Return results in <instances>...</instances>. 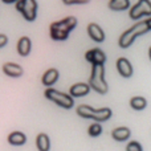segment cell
Returning a JSON list of instances; mask_svg holds the SVG:
<instances>
[{
  "mask_svg": "<svg viewBox=\"0 0 151 151\" xmlns=\"http://www.w3.org/2000/svg\"><path fill=\"white\" fill-rule=\"evenodd\" d=\"M76 25H77V19L74 16H68L60 21L52 23L49 28L50 39L55 41H64L68 39L69 33L76 28Z\"/></svg>",
  "mask_w": 151,
  "mask_h": 151,
  "instance_id": "1",
  "label": "cell"
},
{
  "mask_svg": "<svg viewBox=\"0 0 151 151\" xmlns=\"http://www.w3.org/2000/svg\"><path fill=\"white\" fill-rule=\"evenodd\" d=\"M77 114L86 119H93L96 122H105L110 119L113 115L110 107H102V109H94L89 105H80L77 107Z\"/></svg>",
  "mask_w": 151,
  "mask_h": 151,
  "instance_id": "2",
  "label": "cell"
},
{
  "mask_svg": "<svg viewBox=\"0 0 151 151\" xmlns=\"http://www.w3.org/2000/svg\"><path fill=\"white\" fill-rule=\"evenodd\" d=\"M149 27H147V23L146 21H141V23H137L135 25H133L130 29H127L126 32H123L122 36L119 37V41H118V44H119L121 48H123V49H126V48H129L131 44L134 42V40L137 39L138 36H142V35H145L146 32H149Z\"/></svg>",
  "mask_w": 151,
  "mask_h": 151,
  "instance_id": "3",
  "label": "cell"
},
{
  "mask_svg": "<svg viewBox=\"0 0 151 151\" xmlns=\"http://www.w3.org/2000/svg\"><path fill=\"white\" fill-rule=\"evenodd\" d=\"M89 85L94 91L99 94H106L109 90L106 81H105V68L104 65L93 66L91 68V74L89 78Z\"/></svg>",
  "mask_w": 151,
  "mask_h": 151,
  "instance_id": "4",
  "label": "cell"
},
{
  "mask_svg": "<svg viewBox=\"0 0 151 151\" xmlns=\"http://www.w3.org/2000/svg\"><path fill=\"white\" fill-rule=\"evenodd\" d=\"M44 96L47 99L55 102L57 106H61L63 109H72L74 106V99L73 97H70V94L61 93L53 88H48L44 91Z\"/></svg>",
  "mask_w": 151,
  "mask_h": 151,
  "instance_id": "5",
  "label": "cell"
},
{
  "mask_svg": "<svg viewBox=\"0 0 151 151\" xmlns=\"http://www.w3.org/2000/svg\"><path fill=\"white\" fill-rule=\"evenodd\" d=\"M37 1L36 0H20L16 1V9L24 16L27 21H35L37 15Z\"/></svg>",
  "mask_w": 151,
  "mask_h": 151,
  "instance_id": "6",
  "label": "cell"
},
{
  "mask_svg": "<svg viewBox=\"0 0 151 151\" xmlns=\"http://www.w3.org/2000/svg\"><path fill=\"white\" fill-rule=\"evenodd\" d=\"M143 16H151V3L149 0H141L130 9V17L133 20H138Z\"/></svg>",
  "mask_w": 151,
  "mask_h": 151,
  "instance_id": "7",
  "label": "cell"
},
{
  "mask_svg": "<svg viewBox=\"0 0 151 151\" xmlns=\"http://www.w3.org/2000/svg\"><path fill=\"white\" fill-rule=\"evenodd\" d=\"M85 58L93 66H99L104 65L106 61V55L104 53V50H101L99 48H93V49L88 50L85 53Z\"/></svg>",
  "mask_w": 151,
  "mask_h": 151,
  "instance_id": "8",
  "label": "cell"
},
{
  "mask_svg": "<svg viewBox=\"0 0 151 151\" xmlns=\"http://www.w3.org/2000/svg\"><path fill=\"white\" fill-rule=\"evenodd\" d=\"M117 70L125 78H129L133 76V66H131L130 61L125 57H121L117 60Z\"/></svg>",
  "mask_w": 151,
  "mask_h": 151,
  "instance_id": "9",
  "label": "cell"
},
{
  "mask_svg": "<svg viewBox=\"0 0 151 151\" xmlns=\"http://www.w3.org/2000/svg\"><path fill=\"white\" fill-rule=\"evenodd\" d=\"M88 35L90 36V39L94 40L96 42H102L105 40L104 29L96 23H90L88 25Z\"/></svg>",
  "mask_w": 151,
  "mask_h": 151,
  "instance_id": "10",
  "label": "cell"
},
{
  "mask_svg": "<svg viewBox=\"0 0 151 151\" xmlns=\"http://www.w3.org/2000/svg\"><path fill=\"white\" fill-rule=\"evenodd\" d=\"M3 73L8 77H13V78H17V77H21L24 73L23 68H21L19 64H15V63H5L3 65Z\"/></svg>",
  "mask_w": 151,
  "mask_h": 151,
  "instance_id": "11",
  "label": "cell"
},
{
  "mask_svg": "<svg viewBox=\"0 0 151 151\" xmlns=\"http://www.w3.org/2000/svg\"><path fill=\"white\" fill-rule=\"evenodd\" d=\"M90 85L89 83H83V82H78L74 83L70 88L69 93H70V97H74V98H78V97H85L86 94H89L90 91Z\"/></svg>",
  "mask_w": 151,
  "mask_h": 151,
  "instance_id": "12",
  "label": "cell"
},
{
  "mask_svg": "<svg viewBox=\"0 0 151 151\" xmlns=\"http://www.w3.org/2000/svg\"><path fill=\"white\" fill-rule=\"evenodd\" d=\"M58 77H60V73H58L57 69H55V68L48 69V70L42 74V78H41L42 85L47 86V88H50L52 85H55V83L57 82Z\"/></svg>",
  "mask_w": 151,
  "mask_h": 151,
  "instance_id": "13",
  "label": "cell"
},
{
  "mask_svg": "<svg viewBox=\"0 0 151 151\" xmlns=\"http://www.w3.org/2000/svg\"><path fill=\"white\" fill-rule=\"evenodd\" d=\"M31 48H32V41L29 37L23 36L17 42V53L23 57L28 56L31 53Z\"/></svg>",
  "mask_w": 151,
  "mask_h": 151,
  "instance_id": "14",
  "label": "cell"
},
{
  "mask_svg": "<svg viewBox=\"0 0 151 151\" xmlns=\"http://www.w3.org/2000/svg\"><path fill=\"white\" fill-rule=\"evenodd\" d=\"M25 142H27V137L21 131H12L8 135V143L12 145V146H23Z\"/></svg>",
  "mask_w": 151,
  "mask_h": 151,
  "instance_id": "15",
  "label": "cell"
},
{
  "mask_svg": "<svg viewBox=\"0 0 151 151\" xmlns=\"http://www.w3.org/2000/svg\"><path fill=\"white\" fill-rule=\"evenodd\" d=\"M131 133H130V129L127 127H117L111 131V137L114 141L117 142H123V141H127L130 138Z\"/></svg>",
  "mask_w": 151,
  "mask_h": 151,
  "instance_id": "16",
  "label": "cell"
},
{
  "mask_svg": "<svg viewBox=\"0 0 151 151\" xmlns=\"http://www.w3.org/2000/svg\"><path fill=\"white\" fill-rule=\"evenodd\" d=\"M36 147L39 151H49L50 150V139L45 133H40L36 138Z\"/></svg>",
  "mask_w": 151,
  "mask_h": 151,
  "instance_id": "17",
  "label": "cell"
},
{
  "mask_svg": "<svg viewBox=\"0 0 151 151\" xmlns=\"http://www.w3.org/2000/svg\"><path fill=\"white\" fill-rule=\"evenodd\" d=\"M130 7L129 0H111L109 1V8L113 11H125Z\"/></svg>",
  "mask_w": 151,
  "mask_h": 151,
  "instance_id": "18",
  "label": "cell"
},
{
  "mask_svg": "<svg viewBox=\"0 0 151 151\" xmlns=\"http://www.w3.org/2000/svg\"><path fill=\"white\" fill-rule=\"evenodd\" d=\"M146 105H147V101L143 97H133L130 99V106L134 110H143L146 107Z\"/></svg>",
  "mask_w": 151,
  "mask_h": 151,
  "instance_id": "19",
  "label": "cell"
},
{
  "mask_svg": "<svg viewBox=\"0 0 151 151\" xmlns=\"http://www.w3.org/2000/svg\"><path fill=\"white\" fill-rule=\"evenodd\" d=\"M88 134L90 137H99L102 134V126H101V123H91L90 126H89V129H88Z\"/></svg>",
  "mask_w": 151,
  "mask_h": 151,
  "instance_id": "20",
  "label": "cell"
},
{
  "mask_svg": "<svg viewBox=\"0 0 151 151\" xmlns=\"http://www.w3.org/2000/svg\"><path fill=\"white\" fill-rule=\"evenodd\" d=\"M126 151H142L141 143H138L137 141H131L130 143L126 146Z\"/></svg>",
  "mask_w": 151,
  "mask_h": 151,
  "instance_id": "21",
  "label": "cell"
},
{
  "mask_svg": "<svg viewBox=\"0 0 151 151\" xmlns=\"http://www.w3.org/2000/svg\"><path fill=\"white\" fill-rule=\"evenodd\" d=\"M86 3H88V0H80V1H76V0H72V1H69V0H64V4H66V5H74V4L82 5V4H86Z\"/></svg>",
  "mask_w": 151,
  "mask_h": 151,
  "instance_id": "22",
  "label": "cell"
},
{
  "mask_svg": "<svg viewBox=\"0 0 151 151\" xmlns=\"http://www.w3.org/2000/svg\"><path fill=\"white\" fill-rule=\"evenodd\" d=\"M7 42H8V37L5 36V35L0 33V48L5 47V45H7Z\"/></svg>",
  "mask_w": 151,
  "mask_h": 151,
  "instance_id": "23",
  "label": "cell"
},
{
  "mask_svg": "<svg viewBox=\"0 0 151 151\" xmlns=\"http://www.w3.org/2000/svg\"><path fill=\"white\" fill-rule=\"evenodd\" d=\"M146 23H147V27H149V29H151V17H149L146 20Z\"/></svg>",
  "mask_w": 151,
  "mask_h": 151,
  "instance_id": "24",
  "label": "cell"
},
{
  "mask_svg": "<svg viewBox=\"0 0 151 151\" xmlns=\"http://www.w3.org/2000/svg\"><path fill=\"white\" fill-rule=\"evenodd\" d=\"M3 3H4V4H12V3H15V1H12V0H3Z\"/></svg>",
  "mask_w": 151,
  "mask_h": 151,
  "instance_id": "25",
  "label": "cell"
},
{
  "mask_svg": "<svg viewBox=\"0 0 151 151\" xmlns=\"http://www.w3.org/2000/svg\"><path fill=\"white\" fill-rule=\"evenodd\" d=\"M149 56H150V60H151V47H150V49H149Z\"/></svg>",
  "mask_w": 151,
  "mask_h": 151,
  "instance_id": "26",
  "label": "cell"
}]
</instances>
